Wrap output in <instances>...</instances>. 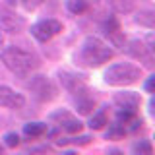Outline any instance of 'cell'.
Returning a JSON list of instances; mask_svg holds the SVG:
<instances>
[{
	"mask_svg": "<svg viewBox=\"0 0 155 155\" xmlns=\"http://www.w3.org/2000/svg\"><path fill=\"white\" fill-rule=\"evenodd\" d=\"M113 56L114 51L107 43H103L95 35H87L76 52V62L85 68H99L101 64L109 62Z\"/></svg>",
	"mask_w": 155,
	"mask_h": 155,
	"instance_id": "cell-1",
	"label": "cell"
},
{
	"mask_svg": "<svg viewBox=\"0 0 155 155\" xmlns=\"http://www.w3.org/2000/svg\"><path fill=\"white\" fill-rule=\"evenodd\" d=\"M0 60L4 62V66L10 72H14L16 76H21V78L31 74L39 66L37 56L23 51V48H19V47H4L2 54H0Z\"/></svg>",
	"mask_w": 155,
	"mask_h": 155,
	"instance_id": "cell-2",
	"label": "cell"
},
{
	"mask_svg": "<svg viewBox=\"0 0 155 155\" xmlns=\"http://www.w3.org/2000/svg\"><path fill=\"white\" fill-rule=\"evenodd\" d=\"M142 78V68L130 64V62H116L105 70V81L109 85L122 87V85H132Z\"/></svg>",
	"mask_w": 155,
	"mask_h": 155,
	"instance_id": "cell-3",
	"label": "cell"
},
{
	"mask_svg": "<svg viewBox=\"0 0 155 155\" xmlns=\"http://www.w3.org/2000/svg\"><path fill=\"white\" fill-rule=\"evenodd\" d=\"M62 31V23L58 19H41V21L33 23L31 25V35L41 43L51 41L54 35Z\"/></svg>",
	"mask_w": 155,
	"mask_h": 155,
	"instance_id": "cell-4",
	"label": "cell"
},
{
	"mask_svg": "<svg viewBox=\"0 0 155 155\" xmlns=\"http://www.w3.org/2000/svg\"><path fill=\"white\" fill-rule=\"evenodd\" d=\"M29 89H31L33 93H35V97L41 99V101H52L56 97L54 85H52L45 76H33L31 81H29Z\"/></svg>",
	"mask_w": 155,
	"mask_h": 155,
	"instance_id": "cell-5",
	"label": "cell"
},
{
	"mask_svg": "<svg viewBox=\"0 0 155 155\" xmlns=\"http://www.w3.org/2000/svg\"><path fill=\"white\" fill-rule=\"evenodd\" d=\"M51 120H54V122L60 126V130H64L66 134H78L81 128H84V124H81L72 113H68V110H58V113H52L51 114Z\"/></svg>",
	"mask_w": 155,
	"mask_h": 155,
	"instance_id": "cell-6",
	"label": "cell"
},
{
	"mask_svg": "<svg viewBox=\"0 0 155 155\" xmlns=\"http://www.w3.org/2000/svg\"><path fill=\"white\" fill-rule=\"evenodd\" d=\"M25 105V97L18 91H14L12 87L0 84V107L6 109H21Z\"/></svg>",
	"mask_w": 155,
	"mask_h": 155,
	"instance_id": "cell-7",
	"label": "cell"
},
{
	"mask_svg": "<svg viewBox=\"0 0 155 155\" xmlns=\"http://www.w3.org/2000/svg\"><path fill=\"white\" fill-rule=\"evenodd\" d=\"M140 95L136 91H122V93H116L114 95V105L118 107L120 110H128V113H138L140 109Z\"/></svg>",
	"mask_w": 155,
	"mask_h": 155,
	"instance_id": "cell-8",
	"label": "cell"
},
{
	"mask_svg": "<svg viewBox=\"0 0 155 155\" xmlns=\"http://www.w3.org/2000/svg\"><path fill=\"white\" fill-rule=\"evenodd\" d=\"M126 51H128L134 58H140V60H143L147 68L153 66V51H151L147 45H145L143 41H140V39H134V41H130L128 47H126Z\"/></svg>",
	"mask_w": 155,
	"mask_h": 155,
	"instance_id": "cell-9",
	"label": "cell"
},
{
	"mask_svg": "<svg viewBox=\"0 0 155 155\" xmlns=\"http://www.w3.org/2000/svg\"><path fill=\"white\" fill-rule=\"evenodd\" d=\"M60 81H62V85H64V89H68L72 95H76V93H80V91H85L87 89V85H85V81H84V78L81 76H78V74H72V72H60Z\"/></svg>",
	"mask_w": 155,
	"mask_h": 155,
	"instance_id": "cell-10",
	"label": "cell"
},
{
	"mask_svg": "<svg viewBox=\"0 0 155 155\" xmlns=\"http://www.w3.org/2000/svg\"><path fill=\"white\" fill-rule=\"evenodd\" d=\"M25 21L23 18L14 16V14H0V31H6V33H18L21 31Z\"/></svg>",
	"mask_w": 155,
	"mask_h": 155,
	"instance_id": "cell-11",
	"label": "cell"
},
{
	"mask_svg": "<svg viewBox=\"0 0 155 155\" xmlns=\"http://www.w3.org/2000/svg\"><path fill=\"white\" fill-rule=\"evenodd\" d=\"M74 103H76V109L80 114H91L93 113V107H95V99L89 95V91H80V93L74 95Z\"/></svg>",
	"mask_w": 155,
	"mask_h": 155,
	"instance_id": "cell-12",
	"label": "cell"
},
{
	"mask_svg": "<svg viewBox=\"0 0 155 155\" xmlns=\"http://www.w3.org/2000/svg\"><path fill=\"white\" fill-rule=\"evenodd\" d=\"M45 134H48V126L45 122H27L23 126V136L25 138L37 140V138H43Z\"/></svg>",
	"mask_w": 155,
	"mask_h": 155,
	"instance_id": "cell-13",
	"label": "cell"
},
{
	"mask_svg": "<svg viewBox=\"0 0 155 155\" xmlns=\"http://www.w3.org/2000/svg\"><path fill=\"white\" fill-rule=\"evenodd\" d=\"M91 4H93V0H66L68 12L76 14V16H80V14H85L87 10L91 8Z\"/></svg>",
	"mask_w": 155,
	"mask_h": 155,
	"instance_id": "cell-14",
	"label": "cell"
},
{
	"mask_svg": "<svg viewBox=\"0 0 155 155\" xmlns=\"http://www.w3.org/2000/svg\"><path fill=\"white\" fill-rule=\"evenodd\" d=\"M136 23H140V25L147 27V29H153L155 27V14L151 10H142V12L136 14Z\"/></svg>",
	"mask_w": 155,
	"mask_h": 155,
	"instance_id": "cell-15",
	"label": "cell"
},
{
	"mask_svg": "<svg viewBox=\"0 0 155 155\" xmlns=\"http://www.w3.org/2000/svg\"><path fill=\"white\" fill-rule=\"evenodd\" d=\"M109 6L114 10L116 14H128L132 12V2L130 0H107Z\"/></svg>",
	"mask_w": 155,
	"mask_h": 155,
	"instance_id": "cell-16",
	"label": "cell"
},
{
	"mask_svg": "<svg viewBox=\"0 0 155 155\" xmlns=\"http://www.w3.org/2000/svg\"><path fill=\"white\" fill-rule=\"evenodd\" d=\"M132 151L134 153H140V155H151L153 153V145L149 140H140L132 145Z\"/></svg>",
	"mask_w": 155,
	"mask_h": 155,
	"instance_id": "cell-17",
	"label": "cell"
},
{
	"mask_svg": "<svg viewBox=\"0 0 155 155\" xmlns=\"http://www.w3.org/2000/svg\"><path fill=\"white\" fill-rule=\"evenodd\" d=\"M105 124H107V114H105V110H97V113L91 116V120H89V128H91V130H101Z\"/></svg>",
	"mask_w": 155,
	"mask_h": 155,
	"instance_id": "cell-18",
	"label": "cell"
},
{
	"mask_svg": "<svg viewBox=\"0 0 155 155\" xmlns=\"http://www.w3.org/2000/svg\"><path fill=\"white\" fill-rule=\"evenodd\" d=\"M126 132H124V128L120 126L118 122H114V124H110V128H109V132H107V140H116V138H122Z\"/></svg>",
	"mask_w": 155,
	"mask_h": 155,
	"instance_id": "cell-19",
	"label": "cell"
},
{
	"mask_svg": "<svg viewBox=\"0 0 155 155\" xmlns=\"http://www.w3.org/2000/svg\"><path fill=\"white\" fill-rule=\"evenodd\" d=\"M19 142H21V140H19V134H16V132H8L6 136H4V143H6V147H18L19 145Z\"/></svg>",
	"mask_w": 155,
	"mask_h": 155,
	"instance_id": "cell-20",
	"label": "cell"
},
{
	"mask_svg": "<svg viewBox=\"0 0 155 155\" xmlns=\"http://www.w3.org/2000/svg\"><path fill=\"white\" fill-rule=\"evenodd\" d=\"M103 29H105L107 35H109V33H113V31H118L120 25H118V21H116V18H109V19L103 21Z\"/></svg>",
	"mask_w": 155,
	"mask_h": 155,
	"instance_id": "cell-21",
	"label": "cell"
},
{
	"mask_svg": "<svg viewBox=\"0 0 155 155\" xmlns=\"http://www.w3.org/2000/svg\"><path fill=\"white\" fill-rule=\"evenodd\" d=\"M43 2H45V0H21L23 8H25L27 12H31V10H35V8H39V6H41Z\"/></svg>",
	"mask_w": 155,
	"mask_h": 155,
	"instance_id": "cell-22",
	"label": "cell"
},
{
	"mask_svg": "<svg viewBox=\"0 0 155 155\" xmlns=\"http://www.w3.org/2000/svg\"><path fill=\"white\" fill-rule=\"evenodd\" d=\"M145 91L147 93H155V76H149V80L145 81Z\"/></svg>",
	"mask_w": 155,
	"mask_h": 155,
	"instance_id": "cell-23",
	"label": "cell"
},
{
	"mask_svg": "<svg viewBox=\"0 0 155 155\" xmlns=\"http://www.w3.org/2000/svg\"><path fill=\"white\" fill-rule=\"evenodd\" d=\"M72 143H89L91 142V138L89 136H80V138H74V140H70Z\"/></svg>",
	"mask_w": 155,
	"mask_h": 155,
	"instance_id": "cell-24",
	"label": "cell"
},
{
	"mask_svg": "<svg viewBox=\"0 0 155 155\" xmlns=\"http://www.w3.org/2000/svg\"><path fill=\"white\" fill-rule=\"evenodd\" d=\"M2 51H4V35L0 33V54H2Z\"/></svg>",
	"mask_w": 155,
	"mask_h": 155,
	"instance_id": "cell-25",
	"label": "cell"
},
{
	"mask_svg": "<svg viewBox=\"0 0 155 155\" xmlns=\"http://www.w3.org/2000/svg\"><path fill=\"white\" fill-rule=\"evenodd\" d=\"M8 6H18V0H4Z\"/></svg>",
	"mask_w": 155,
	"mask_h": 155,
	"instance_id": "cell-26",
	"label": "cell"
},
{
	"mask_svg": "<svg viewBox=\"0 0 155 155\" xmlns=\"http://www.w3.org/2000/svg\"><path fill=\"white\" fill-rule=\"evenodd\" d=\"M0 153H2V145H0Z\"/></svg>",
	"mask_w": 155,
	"mask_h": 155,
	"instance_id": "cell-27",
	"label": "cell"
}]
</instances>
